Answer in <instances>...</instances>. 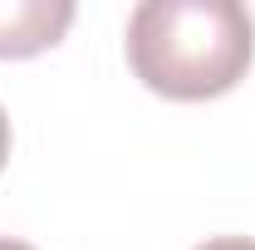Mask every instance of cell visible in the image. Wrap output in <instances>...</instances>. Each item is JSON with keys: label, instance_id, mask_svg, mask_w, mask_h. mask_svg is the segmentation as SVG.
I'll return each instance as SVG.
<instances>
[{"label": "cell", "instance_id": "277c9868", "mask_svg": "<svg viewBox=\"0 0 255 250\" xmlns=\"http://www.w3.org/2000/svg\"><path fill=\"white\" fill-rule=\"evenodd\" d=\"M5 157H10V118L0 108V167H5Z\"/></svg>", "mask_w": 255, "mask_h": 250}, {"label": "cell", "instance_id": "3957f363", "mask_svg": "<svg viewBox=\"0 0 255 250\" xmlns=\"http://www.w3.org/2000/svg\"><path fill=\"white\" fill-rule=\"evenodd\" d=\"M196 250H255V241H246V236H216V241H206Z\"/></svg>", "mask_w": 255, "mask_h": 250}, {"label": "cell", "instance_id": "5b68a950", "mask_svg": "<svg viewBox=\"0 0 255 250\" xmlns=\"http://www.w3.org/2000/svg\"><path fill=\"white\" fill-rule=\"evenodd\" d=\"M0 250H34V246H25V241H10V236H0Z\"/></svg>", "mask_w": 255, "mask_h": 250}, {"label": "cell", "instance_id": "6da1fadb", "mask_svg": "<svg viewBox=\"0 0 255 250\" xmlns=\"http://www.w3.org/2000/svg\"><path fill=\"white\" fill-rule=\"evenodd\" d=\"M251 59L255 20L236 0H142L128 15V64L162 98H221Z\"/></svg>", "mask_w": 255, "mask_h": 250}, {"label": "cell", "instance_id": "7a4b0ae2", "mask_svg": "<svg viewBox=\"0 0 255 250\" xmlns=\"http://www.w3.org/2000/svg\"><path fill=\"white\" fill-rule=\"evenodd\" d=\"M74 25L69 0H0V59H30L64 39Z\"/></svg>", "mask_w": 255, "mask_h": 250}]
</instances>
